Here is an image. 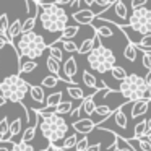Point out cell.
Segmentation results:
<instances>
[{"mask_svg":"<svg viewBox=\"0 0 151 151\" xmlns=\"http://www.w3.org/2000/svg\"><path fill=\"white\" fill-rule=\"evenodd\" d=\"M54 151H57V150H55V148H54Z\"/></svg>","mask_w":151,"mask_h":151,"instance_id":"obj_53","label":"cell"},{"mask_svg":"<svg viewBox=\"0 0 151 151\" xmlns=\"http://www.w3.org/2000/svg\"><path fill=\"white\" fill-rule=\"evenodd\" d=\"M37 115L42 137L49 141V146L59 148V141H63L67 138L68 122L55 112H37Z\"/></svg>","mask_w":151,"mask_h":151,"instance_id":"obj_1","label":"cell"},{"mask_svg":"<svg viewBox=\"0 0 151 151\" xmlns=\"http://www.w3.org/2000/svg\"><path fill=\"white\" fill-rule=\"evenodd\" d=\"M63 75H62V81L68 83L70 86H76V83L73 81V76L78 72V67H76V60L75 57H68V59L63 62Z\"/></svg>","mask_w":151,"mask_h":151,"instance_id":"obj_7","label":"cell"},{"mask_svg":"<svg viewBox=\"0 0 151 151\" xmlns=\"http://www.w3.org/2000/svg\"><path fill=\"white\" fill-rule=\"evenodd\" d=\"M94 34L98 37H104V39H107V37L114 36V31H112L111 26H94Z\"/></svg>","mask_w":151,"mask_h":151,"instance_id":"obj_34","label":"cell"},{"mask_svg":"<svg viewBox=\"0 0 151 151\" xmlns=\"http://www.w3.org/2000/svg\"><path fill=\"white\" fill-rule=\"evenodd\" d=\"M86 151H101V143H94V145H89Z\"/></svg>","mask_w":151,"mask_h":151,"instance_id":"obj_46","label":"cell"},{"mask_svg":"<svg viewBox=\"0 0 151 151\" xmlns=\"http://www.w3.org/2000/svg\"><path fill=\"white\" fill-rule=\"evenodd\" d=\"M78 31H80L78 26H67L65 29L60 33V37L57 39V42H67V41L73 39V37L78 34Z\"/></svg>","mask_w":151,"mask_h":151,"instance_id":"obj_19","label":"cell"},{"mask_svg":"<svg viewBox=\"0 0 151 151\" xmlns=\"http://www.w3.org/2000/svg\"><path fill=\"white\" fill-rule=\"evenodd\" d=\"M98 94V91H93L89 96H86L85 99L81 101V112H85L86 117H91L93 114H94V109H96V102H94V96Z\"/></svg>","mask_w":151,"mask_h":151,"instance_id":"obj_10","label":"cell"},{"mask_svg":"<svg viewBox=\"0 0 151 151\" xmlns=\"http://www.w3.org/2000/svg\"><path fill=\"white\" fill-rule=\"evenodd\" d=\"M150 17H151V10H150V8H146V7L140 8V10L132 12V15H128V26H130L135 33H138L140 28L146 23V20Z\"/></svg>","mask_w":151,"mask_h":151,"instance_id":"obj_6","label":"cell"},{"mask_svg":"<svg viewBox=\"0 0 151 151\" xmlns=\"http://www.w3.org/2000/svg\"><path fill=\"white\" fill-rule=\"evenodd\" d=\"M72 111H73L72 101H62L55 109H54V112H55L57 115H60V117H62V115H65V114H70Z\"/></svg>","mask_w":151,"mask_h":151,"instance_id":"obj_29","label":"cell"},{"mask_svg":"<svg viewBox=\"0 0 151 151\" xmlns=\"http://www.w3.org/2000/svg\"><path fill=\"white\" fill-rule=\"evenodd\" d=\"M72 127H73V130H75L76 133H83L85 137H88L89 132H93L96 128V124H94V120H93V119L85 117V119H80V120L73 122Z\"/></svg>","mask_w":151,"mask_h":151,"instance_id":"obj_8","label":"cell"},{"mask_svg":"<svg viewBox=\"0 0 151 151\" xmlns=\"http://www.w3.org/2000/svg\"><path fill=\"white\" fill-rule=\"evenodd\" d=\"M41 151H52V146H49V148H44V150H41Z\"/></svg>","mask_w":151,"mask_h":151,"instance_id":"obj_52","label":"cell"},{"mask_svg":"<svg viewBox=\"0 0 151 151\" xmlns=\"http://www.w3.org/2000/svg\"><path fill=\"white\" fill-rule=\"evenodd\" d=\"M143 80H145V83H146V86L151 89V70H150V72H146V75L143 76Z\"/></svg>","mask_w":151,"mask_h":151,"instance_id":"obj_45","label":"cell"},{"mask_svg":"<svg viewBox=\"0 0 151 151\" xmlns=\"http://www.w3.org/2000/svg\"><path fill=\"white\" fill-rule=\"evenodd\" d=\"M117 151H133V150L127 145L125 138H122V137H119V135H117Z\"/></svg>","mask_w":151,"mask_h":151,"instance_id":"obj_41","label":"cell"},{"mask_svg":"<svg viewBox=\"0 0 151 151\" xmlns=\"http://www.w3.org/2000/svg\"><path fill=\"white\" fill-rule=\"evenodd\" d=\"M8 130H10L8 119L7 117H2V119H0V143L10 140V137H8Z\"/></svg>","mask_w":151,"mask_h":151,"instance_id":"obj_26","label":"cell"},{"mask_svg":"<svg viewBox=\"0 0 151 151\" xmlns=\"http://www.w3.org/2000/svg\"><path fill=\"white\" fill-rule=\"evenodd\" d=\"M137 55H138V50H137V47H135V44H132L130 41H128L127 46L124 47V57L128 62H135V60H137Z\"/></svg>","mask_w":151,"mask_h":151,"instance_id":"obj_25","label":"cell"},{"mask_svg":"<svg viewBox=\"0 0 151 151\" xmlns=\"http://www.w3.org/2000/svg\"><path fill=\"white\" fill-rule=\"evenodd\" d=\"M67 94H68L72 99H78V101H83V99L86 98L85 91H83L78 85L76 86H68V88H67Z\"/></svg>","mask_w":151,"mask_h":151,"instance_id":"obj_30","label":"cell"},{"mask_svg":"<svg viewBox=\"0 0 151 151\" xmlns=\"http://www.w3.org/2000/svg\"><path fill=\"white\" fill-rule=\"evenodd\" d=\"M36 114H37V112H36ZM37 127H39V115H37V120L34 122L33 125H28V127L23 130V135H21V143H28V145H29V141H33L34 137H36Z\"/></svg>","mask_w":151,"mask_h":151,"instance_id":"obj_13","label":"cell"},{"mask_svg":"<svg viewBox=\"0 0 151 151\" xmlns=\"http://www.w3.org/2000/svg\"><path fill=\"white\" fill-rule=\"evenodd\" d=\"M146 124H148V133H150V132H151V117L146 119Z\"/></svg>","mask_w":151,"mask_h":151,"instance_id":"obj_48","label":"cell"},{"mask_svg":"<svg viewBox=\"0 0 151 151\" xmlns=\"http://www.w3.org/2000/svg\"><path fill=\"white\" fill-rule=\"evenodd\" d=\"M5 104H7V101H5V99L2 98V96H0V107H4Z\"/></svg>","mask_w":151,"mask_h":151,"instance_id":"obj_49","label":"cell"},{"mask_svg":"<svg viewBox=\"0 0 151 151\" xmlns=\"http://www.w3.org/2000/svg\"><path fill=\"white\" fill-rule=\"evenodd\" d=\"M21 128H23V124H21V119L15 117V120L10 124V130H8V137H10V141H15V138L21 133Z\"/></svg>","mask_w":151,"mask_h":151,"instance_id":"obj_23","label":"cell"},{"mask_svg":"<svg viewBox=\"0 0 151 151\" xmlns=\"http://www.w3.org/2000/svg\"><path fill=\"white\" fill-rule=\"evenodd\" d=\"M57 83H59V78H57V76L47 75V76H44L42 81H41V88H42V89L44 88H55Z\"/></svg>","mask_w":151,"mask_h":151,"instance_id":"obj_36","label":"cell"},{"mask_svg":"<svg viewBox=\"0 0 151 151\" xmlns=\"http://www.w3.org/2000/svg\"><path fill=\"white\" fill-rule=\"evenodd\" d=\"M114 13H115V17L119 18L120 23H124V21L128 20V8H127V5H125V2L115 0L114 2Z\"/></svg>","mask_w":151,"mask_h":151,"instance_id":"obj_15","label":"cell"},{"mask_svg":"<svg viewBox=\"0 0 151 151\" xmlns=\"http://www.w3.org/2000/svg\"><path fill=\"white\" fill-rule=\"evenodd\" d=\"M146 7V0H132V8L135 10H140V8Z\"/></svg>","mask_w":151,"mask_h":151,"instance_id":"obj_44","label":"cell"},{"mask_svg":"<svg viewBox=\"0 0 151 151\" xmlns=\"http://www.w3.org/2000/svg\"><path fill=\"white\" fill-rule=\"evenodd\" d=\"M145 138H146V140L151 143V132H150V133H146V137H145Z\"/></svg>","mask_w":151,"mask_h":151,"instance_id":"obj_50","label":"cell"},{"mask_svg":"<svg viewBox=\"0 0 151 151\" xmlns=\"http://www.w3.org/2000/svg\"><path fill=\"white\" fill-rule=\"evenodd\" d=\"M111 117H114V122H115V125H117L119 128H122V130H127V127H128V119H127V115H125L124 107H122V106L112 112Z\"/></svg>","mask_w":151,"mask_h":151,"instance_id":"obj_12","label":"cell"},{"mask_svg":"<svg viewBox=\"0 0 151 151\" xmlns=\"http://www.w3.org/2000/svg\"><path fill=\"white\" fill-rule=\"evenodd\" d=\"M146 133H148V124H146V119H143L133 127V138L140 140V138L146 137Z\"/></svg>","mask_w":151,"mask_h":151,"instance_id":"obj_21","label":"cell"},{"mask_svg":"<svg viewBox=\"0 0 151 151\" xmlns=\"http://www.w3.org/2000/svg\"><path fill=\"white\" fill-rule=\"evenodd\" d=\"M111 75H112V78H114V80H117V81H120V83H122V81H124V80L128 76V73L125 72V68H124V67L115 65V67H112Z\"/></svg>","mask_w":151,"mask_h":151,"instance_id":"obj_31","label":"cell"},{"mask_svg":"<svg viewBox=\"0 0 151 151\" xmlns=\"http://www.w3.org/2000/svg\"><path fill=\"white\" fill-rule=\"evenodd\" d=\"M8 42V39L7 37H4V36H0V49H4L5 47V44Z\"/></svg>","mask_w":151,"mask_h":151,"instance_id":"obj_47","label":"cell"},{"mask_svg":"<svg viewBox=\"0 0 151 151\" xmlns=\"http://www.w3.org/2000/svg\"><path fill=\"white\" fill-rule=\"evenodd\" d=\"M83 83H85L88 88H93L94 91H98V80H96V76L93 75V73L89 72H83Z\"/></svg>","mask_w":151,"mask_h":151,"instance_id":"obj_32","label":"cell"},{"mask_svg":"<svg viewBox=\"0 0 151 151\" xmlns=\"http://www.w3.org/2000/svg\"><path fill=\"white\" fill-rule=\"evenodd\" d=\"M0 151H10L7 146H0Z\"/></svg>","mask_w":151,"mask_h":151,"instance_id":"obj_51","label":"cell"},{"mask_svg":"<svg viewBox=\"0 0 151 151\" xmlns=\"http://www.w3.org/2000/svg\"><path fill=\"white\" fill-rule=\"evenodd\" d=\"M36 68H37L36 60H28L26 57H21L20 59V73H31Z\"/></svg>","mask_w":151,"mask_h":151,"instance_id":"obj_22","label":"cell"},{"mask_svg":"<svg viewBox=\"0 0 151 151\" xmlns=\"http://www.w3.org/2000/svg\"><path fill=\"white\" fill-rule=\"evenodd\" d=\"M10 151H34V148L31 146V145H28V143H21L20 141V143H15Z\"/></svg>","mask_w":151,"mask_h":151,"instance_id":"obj_38","label":"cell"},{"mask_svg":"<svg viewBox=\"0 0 151 151\" xmlns=\"http://www.w3.org/2000/svg\"><path fill=\"white\" fill-rule=\"evenodd\" d=\"M46 65H47V70L50 72V75L57 76V78L60 80V63L57 62V60H54L52 57H47Z\"/></svg>","mask_w":151,"mask_h":151,"instance_id":"obj_28","label":"cell"},{"mask_svg":"<svg viewBox=\"0 0 151 151\" xmlns=\"http://www.w3.org/2000/svg\"><path fill=\"white\" fill-rule=\"evenodd\" d=\"M29 94H31V98H33V101L37 102V104H44V102H46V93H44V89L41 88V86L31 85Z\"/></svg>","mask_w":151,"mask_h":151,"instance_id":"obj_20","label":"cell"},{"mask_svg":"<svg viewBox=\"0 0 151 151\" xmlns=\"http://www.w3.org/2000/svg\"><path fill=\"white\" fill-rule=\"evenodd\" d=\"M96 39H98V36H96V34H94L93 37H88V39H85V41L81 42V46L78 47V54H83V55H85V54H89L93 49H94Z\"/></svg>","mask_w":151,"mask_h":151,"instance_id":"obj_24","label":"cell"},{"mask_svg":"<svg viewBox=\"0 0 151 151\" xmlns=\"http://www.w3.org/2000/svg\"><path fill=\"white\" fill-rule=\"evenodd\" d=\"M62 50H65V52H78V46L73 41H67V42H62Z\"/></svg>","mask_w":151,"mask_h":151,"instance_id":"obj_40","label":"cell"},{"mask_svg":"<svg viewBox=\"0 0 151 151\" xmlns=\"http://www.w3.org/2000/svg\"><path fill=\"white\" fill-rule=\"evenodd\" d=\"M115 62H117L115 54L112 52L111 49L104 47L101 42H99V46H96L94 49L88 54V63H89V67H91L94 72L101 73V75H102V73L111 72L112 67H115Z\"/></svg>","mask_w":151,"mask_h":151,"instance_id":"obj_5","label":"cell"},{"mask_svg":"<svg viewBox=\"0 0 151 151\" xmlns=\"http://www.w3.org/2000/svg\"><path fill=\"white\" fill-rule=\"evenodd\" d=\"M141 63H143V67L150 72L151 70V54L150 52H143V57H141Z\"/></svg>","mask_w":151,"mask_h":151,"instance_id":"obj_42","label":"cell"},{"mask_svg":"<svg viewBox=\"0 0 151 151\" xmlns=\"http://www.w3.org/2000/svg\"><path fill=\"white\" fill-rule=\"evenodd\" d=\"M37 7V20L41 21V26L49 33H62L68 26V15L63 8L57 7L54 2L44 4L36 2Z\"/></svg>","mask_w":151,"mask_h":151,"instance_id":"obj_2","label":"cell"},{"mask_svg":"<svg viewBox=\"0 0 151 151\" xmlns=\"http://www.w3.org/2000/svg\"><path fill=\"white\" fill-rule=\"evenodd\" d=\"M8 26H10V23H8L7 13H2V15H0V36L7 37V34H8Z\"/></svg>","mask_w":151,"mask_h":151,"instance_id":"obj_37","label":"cell"},{"mask_svg":"<svg viewBox=\"0 0 151 151\" xmlns=\"http://www.w3.org/2000/svg\"><path fill=\"white\" fill-rule=\"evenodd\" d=\"M29 89L31 85L20 75H10L0 83V96L5 101L17 102V104H23V99L29 93Z\"/></svg>","mask_w":151,"mask_h":151,"instance_id":"obj_3","label":"cell"},{"mask_svg":"<svg viewBox=\"0 0 151 151\" xmlns=\"http://www.w3.org/2000/svg\"><path fill=\"white\" fill-rule=\"evenodd\" d=\"M112 112H114V111H112V109L109 107L107 104L96 106V109H94V114L99 117V122H98V125H101V122H102V120H106V119H109V117H111V115H112ZM94 114H93V115H94Z\"/></svg>","mask_w":151,"mask_h":151,"instance_id":"obj_17","label":"cell"},{"mask_svg":"<svg viewBox=\"0 0 151 151\" xmlns=\"http://www.w3.org/2000/svg\"><path fill=\"white\" fill-rule=\"evenodd\" d=\"M47 49H49V52H50V55L49 57H52L54 60H57V62H62L63 60V50L60 49L57 44H50V46H47Z\"/></svg>","mask_w":151,"mask_h":151,"instance_id":"obj_33","label":"cell"},{"mask_svg":"<svg viewBox=\"0 0 151 151\" xmlns=\"http://www.w3.org/2000/svg\"><path fill=\"white\" fill-rule=\"evenodd\" d=\"M37 23V13H34L33 17L26 18V21L23 23V26H21V34H28V33H33L34 26H36Z\"/></svg>","mask_w":151,"mask_h":151,"instance_id":"obj_27","label":"cell"},{"mask_svg":"<svg viewBox=\"0 0 151 151\" xmlns=\"http://www.w3.org/2000/svg\"><path fill=\"white\" fill-rule=\"evenodd\" d=\"M62 98H63V93H62V91L52 93V94H49V96L46 98V106H44V107H47V109H55L57 106L62 102Z\"/></svg>","mask_w":151,"mask_h":151,"instance_id":"obj_18","label":"cell"},{"mask_svg":"<svg viewBox=\"0 0 151 151\" xmlns=\"http://www.w3.org/2000/svg\"><path fill=\"white\" fill-rule=\"evenodd\" d=\"M76 143H78V135L73 133V135H68V137L62 141L60 148H55V150H59V151H75Z\"/></svg>","mask_w":151,"mask_h":151,"instance_id":"obj_16","label":"cell"},{"mask_svg":"<svg viewBox=\"0 0 151 151\" xmlns=\"http://www.w3.org/2000/svg\"><path fill=\"white\" fill-rule=\"evenodd\" d=\"M72 18L78 24H93V21L96 20V13L93 10H89V8H85V10L73 12Z\"/></svg>","mask_w":151,"mask_h":151,"instance_id":"obj_9","label":"cell"},{"mask_svg":"<svg viewBox=\"0 0 151 151\" xmlns=\"http://www.w3.org/2000/svg\"><path fill=\"white\" fill-rule=\"evenodd\" d=\"M88 146H89V140H88V137H83V138H80V140H78L75 151H86V150H88Z\"/></svg>","mask_w":151,"mask_h":151,"instance_id":"obj_39","label":"cell"},{"mask_svg":"<svg viewBox=\"0 0 151 151\" xmlns=\"http://www.w3.org/2000/svg\"><path fill=\"white\" fill-rule=\"evenodd\" d=\"M21 26H23V23H21L18 18H15L13 23H10V26H8V34H7L8 42H13L15 44V39L21 36Z\"/></svg>","mask_w":151,"mask_h":151,"instance_id":"obj_11","label":"cell"},{"mask_svg":"<svg viewBox=\"0 0 151 151\" xmlns=\"http://www.w3.org/2000/svg\"><path fill=\"white\" fill-rule=\"evenodd\" d=\"M17 49L20 57H26L28 60H36L44 54V50L47 49V44L41 34H36L33 31L28 34H21L17 42Z\"/></svg>","mask_w":151,"mask_h":151,"instance_id":"obj_4","label":"cell"},{"mask_svg":"<svg viewBox=\"0 0 151 151\" xmlns=\"http://www.w3.org/2000/svg\"><path fill=\"white\" fill-rule=\"evenodd\" d=\"M135 47H137V50H148V49H151V34L143 36L140 41H137V42H135Z\"/></svg>","mask_w":151,"mask_h":151,"instance_id":"obj_35","label":"cell"},{"mask_svg":"<svg viewBox=\"0 0 151 151\" xmlns=\"http://www.w3.org/2000/svg\"><path fill=\"white\" fill-rule=\"evenodd\" d=\"M80 115H81V106H78V107H75L72 112H70V117H72V124L76 120H80Z\"/></svg>","mask_w":151,"mask_h":151,"instance_id":"obj_43","label":"cell"},{"mask_svg":"<svg viewBox=\"0 0 151 151\" xmlns=\"http://www.w3.org/2000/svg\"><path fill=\"white\" fill-rule=\"evenodd\" d=\"M150 109V102L148 101H137L132 102V119H138L141 115H145Z\"/></svg>","mask_w":151,"mask_h":151,"instance_id":"obj_14","label":"cell"}]
</instances>
